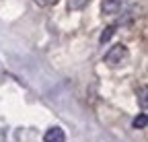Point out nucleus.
Returning <instances> with one entry per match:
<instances>
[{
  "label": "nucleus",
  "instance_id": "obj_1",
  "mask_svg": "<svg viewBox=\"0 0 148 142\" xmlns=\"http://www.w3.org/2000/svg\"><path fill=\"white\" fill-rule=\"evenodd\" d=\"M127 56H130L127 47H125L123 43H117V45H113V47H109V51L105 54V64L111 66V68L121 66V64L127 60Z\"/></svg>",
  "mask_w": 148,
  "mask_h": 142
},
{
  "label": "nucleus",
  "instance_id": "obj_2",
  "mask_svg": "<svg viewBox=\"0 0 148 142\" xmlns=\"http://www.w3.org/2000/svg\"><path fill=\"white\" fill-rule=\"evenodd\" d=\"M43 142H66V134L60 126H51L43 134Z\"/></svg>",
  "mask_w": 148,
  "mask_h": 142
},
{
  "label": "nucleus",
  "instance_id": "obj_3",
  "mask_svg": "<svg viewBox=\"0 0 148 142\" xmlns=\"http://www.w3.org/2000/svg\"><path fill=\"white\" fill-rule=\"evenodd\" d=\"M123 4H125V0H103L101 10H103V14H117Z\"/></svg>",
  "mask_w": 148,
  "mask_h": 142
},
{
  "label": "nucleus",
  "instance_id": "obj_4",
  "mask_svg": "<svg viewBox=\"0 0 148 142\" xmlns=\"http://www.w3.org/2000/svg\"><path fill=\"white\" fill-rule=\"evenodd\" d=\"M115 29H117V25H109V27H105L103 33H101V37H99V41H101V43H107V41L115 35Z\"/></svg>",
  "mask_w": 148,
  "mask_h": 142
},
{
  "label": "nucleus",
  "instance_id": "obj_5",
  "mask_svg": "<svg viewBox=\"0 0 148 142\" xmlns=\"http://www.w3.org/2000/svg\"><path fill=\"white\" fill-rule=\"evenodd\" d=\"M146 123H148L146 113H138V117H134V121H132V128H136V130H144V128H146Z\"/></svg>",
  "mask_w": 148,
  "mask_h": 142
},
{
  "label": "nucleus",
  "instance_id": "obj_6",
  "mask_svg": "<svg viewBox=\"0 0 148 142\" xmlns=\"http://www.w3.org/2000/svg\"><path fill=\"white\" fill-rule=\"evenodd\" d=\"M140 105H142V109H146V105H148V99H146V86H142L140 88Z\"/></svg>",
  "mask_w": 148,
  "mask_h": 142
},
{
  "label": "nucleus",
  "instance_id": "obj_7",
  "mask_svg": "<svg viewBox=\"0 0 148 142\" xmlns=\"http://www.w3.org/2000/svg\"><path fill=\"white\" fill-rule=\"evenodd\" d=\"M33 2H35L37 6H51V4L58 2V0H33Z\"/></svg>",
  "mask_w": 148,
  "mask_h": 142
}]
</instances>
